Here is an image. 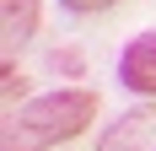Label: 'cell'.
<instances>
[{
    "instance_id": "obj_1",
    "label": "cell",
    "mask_w": 156,
    "mask_h": 151,
    "mask_svg": "<svg viewBox=\"0 0 156 151\" xmlns=\"http://www.w3.org/2000/svg\"><path fill=\"white\" fill-rule=\"evenodd\" d=\"M97 92L86 87H59V92H43L22 103V113H11L5 124V151H48L59 140H76L86 124L97 119Z\"/></svg>"
},
{
    "instance_id": "obj_5",
    "label": "cell",
    "mask_w": 156,
    "mask_h": 151,
    "mask_svg": "<svg viewBox=\"0 0 156 151\" xmlns=\"http://www.w3.org/2000/svg\"><path fill=\"white\" fill-rule=\"evenodd\" d=\"M22 87H27V81H22V70H16V60H5V103H16V97H22Z\"/></svg>"
},
{
    "instance_id": "obj_2",
    "label": "cell",
    "mask_w": 156,
    "mask_h": 151,
    "mask_svg": "<svg viewBox=\"0 0 156 151\" xmlns=\"http://www.w3.org/2000/svg\"><path fill=\"white\" fill-rule=\"evenodd\" d=\"M97 151H156V103H140L129 113H119L102 130Z\"/></svg>"
},
{
    "instance_id": "obj_7",
    "label": "cell",
    "mask_w": 156,
    "mask_h": 151,
    "mask_svg": "<svg viewBox=\"0 0 156 151\" xmlns=\"http://www.w3.org/2000/svg\"><path fill=\"white\" fill-rule=\"evenodd\" d=\"M54 70H70V76H81V54H76V49H54Z\"/></svg>"
},
{
    "instance_id": "obj_3",
    "label": "cell",
    "mask_w": 156,
    "mask_h": 151,
    "mask_svg": "<svg viewBox=\"0 0 156 151\" xmlns=\"http://www.w3.org/2000/svg\"><path fill=\"white\" fill-rule=\"evenodd\" d=\"M119 81L135 97H156V32L129 38V49L119 54Z\"/></svg>"
},
{
    "instance_id": "obj_4",
    "label": "cell",
    "mask_w": 156,
    "mask_h": 151,
    "mask_svg": "<svg viewBox=\"0 0 156 151\" xmlns=\"http://www.w3.org/2000/svg\"><path fill=\"white\" fill-rule=\"evenodd\" d=\"M38 16H43V0H0V43H27L38 32Z\"/></svg>"
},
{
    "instance_id": "obj_6",
    "label": "cell",
    "mask_w": 156,
    "mask_h": 151,
    "mask_svg": "<svg viewBox=\"0 0 156 151\" xmlns=\"http://www.w3.org/2000/svg\"><path fill=\"white\" fill-rule=\"evenodd\" d=\"M108 6H119V0H65V11H76V16H92V11H108Z\"/></svg>"
}]
</instances>
